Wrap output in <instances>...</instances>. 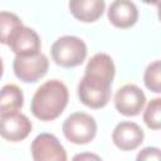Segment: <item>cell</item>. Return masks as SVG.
<instances>
[{
	"label": "cell",
	"mask_w": 161,
	"mask_h": 161,
	"mask_svg": "<svg viewBox=\"0 0 161 161\" xmlns=\"http://www.w3.org/2000/svg\"><path fill=\"white\" fill-rule=\"evenodd\" d=\"M84 70L78 84V97L87 107L103 108L111 99V87L116 72L114 63L108 54L97 53L88 60Z\"/></svg>",
	"instance_id": "6da1fadb"
},
{
	"label": "cell",
	"mask_w": 161,
	"mask_h": 161,
	"mask_svg": "<svg viewBox=\"0 0 161 161\" xmlns=\"http://www.w3.org/2000/svg\"><path fill=\"white\" fill-rule=\"evenodd\" d=\"M68 88L58 80L50 79L43 83L33 96L30 111L40 121H53L58 118L68 104Z\"/></svg>",
	"instance_id": "7a4b0ae2"
},
{
	"label": "cell",
	"mask_w": 161,
	"mask_h": 161,
	"mask_svg": "<svg viewBox=\"0 0 161 161\" xmlns=\"http://www.w3.org/2000/svg\"><path fill=\"white\" fill-rule=\"evenodd\" d=\"M50 54L55 64L63 68H73L84 62L87 57V45L78 36L64 35L53 43Z\"/></svg>",
	"instance_id": "3957f363"
},
{
	"label": "cell",
	"mask_w": 161,
	"mask_h": 161,
	"mask_svg": "<svg viewBox=\"0 0 161 161\" xmlns=\"http://www.w3.org/2000/svg\"><path fill=\"white\" fill-rule=\"evenodd\" d=\"M64 137L75 145H86L91 142L97 133L96 119L84 112L72 113L65 118L62 126Z\"/></svg>",
	"instance_id": "277c9868"
},
{
	"label": "cell",
	"mask_w": 161,
	"mask_h": 161,
	"mask_svg": "<svg viewBox=\"0 0 161 161\" xmlns=\"http://www.w3.org/2000/svg\"><path fill=\"white\" fill-rule=\"evenodd\" d=\"M48 58L43 53L26 57L16 55L13 62V69L15 75L25 83H34L43 78L48 72Z\"/></svg>",
	"instance_id": "5b68a950"
},
{
	"label": "cell",
	"mask_w": 161,
	"mask_h": 161,
	"mask_svg": "<svg viewBox=\"0 0 161 161\" xmlns=\"http://www.w3.org/2000/svg\"><path fill=\"white\" fill-rule=\"evenodd\" d=\"M33 161H67V151L52 133H40L31 142Z\"/></svg>",
	"instance_id": "8992f818"
},
{
	"label": "cell",
	"mask_w": 161,
	"mask_h": 161,
	"mask_svg": "<svg viewBox=\"0 0 161 161\" xmlns=\"http://www.w3.org/2000/svg\"><path fill=\"white\" fill-rule=\"evenodd\" d=\"M145 103L146 96L136 84H125L114 94V107L125 116H137Z\"/></svg>",
	"instance_id": "52a82bcc"
},
{
	"label": "cell",
	"mask_w": 161,
	"mask_h": 161,
	"mask_svg": "<svg viewBox=\"0 0 161 161\" xmlns=\"http://www.w3.org/2000/svg\"><path fill=\"white\" fill-rule=\"evenodd\" d=\"M31 132V122L30 119L20 113H8L0 116V136L10 142L23 141Z\"/></svg>",
	"instance_id": "ba28073f"
},
{
	"label": "cell",
	"mask_w": 161,
	"mask_h": 161,
	"mask_svg": "<svg viewBox=\"0 0 161 161\" xmlns=\"http://www.w3.org/2000/svg\"><path fill=\"white\" fill-rule=\"evenodd\" d=\"M9 48L20 57L40 53V38L36 31L28 26H19L8 40Z\"/></svg>",
	"instance_id": "9c48e42d"
},
{
	"label": "cell",
	"mask_w": 161,
	"mask_h": 161,
	"mask_svg": "<svg viewBox=\"0 0 161 161\" xmlns=\"http://www.w3.org/2000/svg\"><path fill=\"white\" fill-rule=\"evenodd\" d=\"M143 130L135 122L123 121L112 132L113 143L122 151H132L143 142Z\"/></svg>",
	"instance_id": "30bf717a"
},
{
	"label": "cell",
	"mask_w": 161,
	"mask_h": 161,
	"mask_svg": "<svg viewBox=\"0 0 161 161\" xmlns=\"http://www.w3.org/2000/svg\"><path fill=\"white\" fill-rule=\"evenodd\" d=\"M138 10L135 3L130 0H116L108 8V20L119 29L131 28L137 23Z\"/></svg>",
	"instance_id": "8fae6325"
},
{
	"label": "cell",
	"mask_w": 161,
	"mask_h": 161,
	"mask_svg": "<svg viewBox=\"0 0 161 161\" xmlns=\"http://www.w3.org/2000/svg\"><path fill=\"white\" fill-rule=\"evenodd\" d=\"M106 3L103 0H72L69 10L73 16L84 23H93L99 19L104 11Z\"/></svg>",
	"instance_id": "7c38bea8"
},
{
	"label": "cell",
	"mask_w": 161,
	"mask_h": 161,
	"mask_svg": "<svg viewBox=\"0 0 161 161\" xmlns=\"http://www.w3.org/2000/svg\"><path fill=\"white\" fill-rule=\"evenodd\" d=\"M23 104L24 94L16 84H5L0 89V116L18 112Z\"/></svg>",
	"instance_id": "4fadbf2b"
},
{
	"label": "cell",
	"mask_w": 161,
	"mask_h": 161,
	"mask_svg": "<svg viewBox=\"0 0 161 161\" xmlns=\"http://www.w3.org/2000/svg\"><path fill=\"white\" fill-rule=\"evenodd\" d=\"M21 25V20L16 14L0 11V44H8L10 35Z\"/></svg>",
	"instance_id": "5bb4252c"
},
{
	"label": "cell",
	"mask_w": 161,
	"mask_h": 161,
	"mask_svg": "<svg viewBox=\"0 0 161 161\" xmlns=\"http://www.w3.org/2000/svg\"><path fill=\"white\" fill-rule=\"evenodd\" d=\"M145 86L155 93L161 92V62L155 60L147 65L143 74Z\"/></svg>",
	"instance_id": "9a60e30c"
},
{
	"label": "cell",
	"mask_w": 161,
	"mask_h": 161,
	"mask_svg": "<svg viewBox=\"0 0 161 161\" xmlns=\"http://www.w3.org/2000/svg\"><path fill=\"white\" fill-rule=\"evenodd\" d=\"M143 121L151 130H158L161 127V98H153L148 102L145 112Z\"/></svg>",
	"instance_id": "2e32d148"
},
{
	"label": "cell",
	"mask_w": 161,
	"mask_h": 161,
	"mask_svg": "<svg viewBox=\"0 0 161 161\" xmlns=\"http://www.w3.org/2000/svg\"><path fill=\"white\" fill-rule=\"evenodd\" d=\"M136 161H160V148L158 147H145L136 157Z\"/></svg>",
	"instance_id": "e0dca14e"
},
{
	"label": "cell",
	"mask_w": 161,
	"mask_h": 161,
	"mask_svg": "<svg viewBox=\"0 0 161 161\" xmlns=\"http://www.w3.org/2000/svg\"><path fill=\"white\" fill-rule=\"evenodd\" d=\"M72 161H102V158L93 152H80L74 155Z\"/></svg>",
	"instance_id": "ac0fdd59"
},
{
	"label": "cell",
	"mask_w": 161,
	"mask_h": 161,
	"mask_svg": "<svg viewBox=\"0 0 161 161\" xmlns=\"http://www.w3.org/2000/svg\"><path fill=\"white\" fill-rule=\"evenodd\" d=\"M3 73H4V64H3V60L0 58V78L3 77Z\"/></svg>",
	"instance_id": "d6986e66"
}]
</instances>
